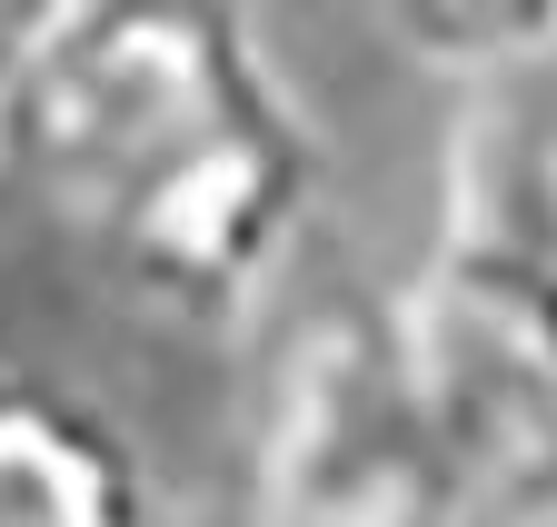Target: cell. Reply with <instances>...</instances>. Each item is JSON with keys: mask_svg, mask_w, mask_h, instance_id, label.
<instances>
[{"mask_svg": "<svg viewBox=\"0 0 557 527\" xmlns=\"http://www.w3.org/2000/svg\"><path fill=\"white\" fill-rule=\"evenodd\" d=\"M468 478L418 399L398 299L319 279L259 349L249 517L259 527H468Z\"/></svg>", "mask_w": 557, "mask_h": 527, "instance_id": "obj_2", "label": "cell"}, {"mask_svg": "<svg viewBox=\"0 0 557 527\" xmlns=\"http://www.w3.org/2000/svg\"><path fill=\"white\" fill-rule=\"evenodd\" d=\"M468 527H557V478H528V488H508V498L468 507Z\"/></svg>", "mask_w": 557, "mask_h": 527, "instance_id": "obj_5", "label": "cell"}, {"mask_svg": "<svg viewBox=\"0 0 557 527\" xmlns=\"http://www.w3.org/2000/svg\"><path fill=\"white\" fill-rule=\"evenodd\" d=\"M0 527H150V478L110 409L0 368Z\"/></svg>", "mask_w": 557, "mask_h": 527, "instance_id": "obj_3", "label": "cell"}, {"mask_svg": "<svg viewBox=\"0 0 557 527\" xmlns=\"http://www.w3.org/2000/svg\"><path fill=\"white\" fill-rule=\"evenodd\" d=\"M40 160V110H30V50H21V21H0V189L30 179Z\"/></svg>", "mask_w": 557, "mask_h": 527, "instance_id": "obj_4", "label": "cell"}, {"mask_svg": "<svg viewBox=\"0 0 557 527\" xmlns=\"http://www.w3.org/2000/svg\"><path fill=\"white\" fill-rule=\"evenodd\" d=\"M21 50L40 110L30 179L139 299L239 318L289 269L319 160L249 21L90 0L21 21Z\"/></svg>", "mask_w": 557, "mask_h": 527, "instance_id": "obj_1", "label": "cell"}]
</instances>
